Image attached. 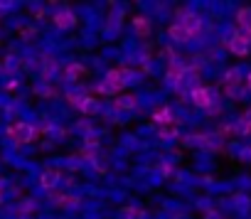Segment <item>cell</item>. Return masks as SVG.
Segmentation results:
<instances>
[{
  "label": "cell",
  "instance_id": "16",
  "mask_svg": "<svg viewBox=\"0 0 251 219\" xmlns=\"http://www.w3.org/2000/svg\"><path fill=\"white\" fill-rule=\"evenodd\" d=\"M249 126H251V111H246V114H244V119H241V128L246 131Z\"/></svg>",
  "mask_w": 251,
  "mask_h": 219
},
{
  "label": "cell",
  "instance_id": "3",
  "mask_svg": "<svg viewBox=\"0 0 251 219\" xmlns=\"http://www.w3.org/2000/svg\"><path fill=\"white\" fill-rule=\"evenodd\" d=\"M177 25H180L187 35H197V32H200V27H202V23H200V18H197L195 13H185V15H182V20H180Z\"/></svg>",
  "mask_w": 251,
  "mask_h": 219
},
{
  "label": "cell",
  "instance_id": "11",
  "mask_svg": "<svg viewBox=\"0 0 251 219\" xmlns=\"http://www.w3.org/2000/svg\"><path fill=\"white\" fill-rule=\"evenodd\" d=\"M76 106L81 108L84 114H94V111H96V101H94V98H89V96H86V98H81Z\"/></svg>",
  "mask_w": 251,
  "mask_h": 219
},
{
  "label": "cell",
  "instance_id": "9",
  "mask_svg": "<svg viewBox=\"0 0 251 219\" xmlns=\"http://www.w3.org/2000/svg\"><path fill=\"white\" fill-rule=\"evenodd\" d=\"M236 23H239V30L251 27V10H249V8H241V10L236 13Z\"/></svg>",
  "mask_w": 251,
  "mask_h": 219
},
{
  "label": "cell",
  "instance_id": "4",
  "mask_svg": "<svg viewBox=\"0 0 251 219\" xmlns=\"http://www.w3.org/2000/svg\"><path fill=\"white\" fill-rule=\"evenodd\" d=\"M54 25H57V30H69V27L76 25V15L72 10H59L54 15Z\"/></svg>",
  "mask_w": 251,
  "mask_h": 219
},
{
  "label": "cell",
  "instance_id": "6",
  "mask_svg": "<svg viewBox=\"0 0 251 219\" xmlns=\"http://www.w3.org/2000/svg\"><path fill=\"white\" fill-rule=\"evenodd\" d=\"M133 106H136V96H131V94H123V96L116 98V108H118V111H128V108H133Z\"/></svg>",
  "mask_w": 251,
  "mask_h": 219
},
{
  "label": "cell",
  "instance_id": "13",
  "mask_svg": "<svg viewBox=\"0 0 251 219\" xmlns=\"http://www.w3.org/2000/svg\"><path fill=\"white\" fill-rule=\"evenodd\" d=\"M52 199L57 204H64V207H74L76 204V197H62V195H52Z\"/></svg>",
  "mask_w": 251,
  "mask_h": 219
},
{
  "label": "cell",
  "instance_id": "14",
  "mask_svg": "<svg viewBox=\"0 0 251 219\" xmlns=\"http://www.w3.org/2000/svg\"><path fill=\"white\" fill-rule=\"evenodd\" d=\"M155 121H158V123H170V121H173V116H170L168 108H160V111L155 114Z\"/></svg>",
  "mask_w": 251,
  "mask_h": 219
},
{
  "label": "cell",
  "instance_id": "2",
  "mask_svg": "<svg viewBox=\"0 0 251 219\" xmlns=\"http://www.w3.org/2000/svg\"><path fill=\"white\" fill-rule=\"evenodd\" d=\"M8 133H10L18 143H30V141L35 138V126H30V123H20V126H13Z\"/></svg>",
  "mask_w": 251,
  "mask_h": 219
},
{
  "label": "cell",
  "instance_id": "5",
  "mask_svg": "<svg viewBox=\"0 0 251 219\" xmlns=\"http://www.w3.org/2000/svg\"><path fill=\"white\" fill-rule=\"evenodd\" d=\"M192 101H195V106H200V108H209L214 98H212L209 89H195V91H192Z\"/></svg>",
  "mask_w": 251,
  "mask_h": 219
},
{
  "label": "cell",
  "instance_id": "15",
  "mask_svg": "<svg viewBox=\"0 0 251 219\" xmlns=\"http://www.w3.org/2000/svg\"><path fill=\"white\" fill-rule=\"evenodd\" d=\"M79 74H81V67H79V64H69V67H67V76H69V79H74V76H79Z\"/></svg>",
  "mask_w": 251,
  "mask_h": 219
},
{
  "label": "cell",
  "instance_id": "17",
  "mask_svg": "<svg viewBox=\"0 0 251 219\" xmlns=\"http://www.w3.org/2000/svg\"><path fill=\"white\" fill-rule=\"evenodd\" d=\"M226 81H234V84H236V81H239V72H236V69L229 72V74H226Z\"/></svg>",
  "mask_w": 251,
  "mask_h": 219
},
{
  "label": "cell",
  "instance_id": "19",
  "mask_svg": "<svg viewBox=\"0 0 251 219\" xmlns=\"http://www.w3.org/2000/svg\"><path fill=\"white\" fill-rule=\"evenodd\" d=\"M0 202H3V195H0Z\"/></svg>",
  "mask_w": 251,
  "mask_h": 219
},
{
  "label": "cell",
  "instance_id": "7",
  "mask_svg": "<svg viewBox=\"0 0 251 219\" xmlns=\"http://www.w3.org/2000/svg\"><path fill=\"white\" fill-rule=\"evenodd\" d=\"M231 52H234V54H246V52H249V42H246L241 35H234V37H231Z\"/></svg>",
  "mask_w": 251,
  "mask_h": 219
},
{
  "label": "cell",
  "instance_id": "1",
  "mask_svg": "<svg viewBox=\"0 0 251 219\" xmlns=\"http://www.w3.org/2000/svg\"><path fill=\"white\" fill-rule=\"evenodd\" d=\"M118 89H123V76L118 72H108L106 79L99 84V91H103V94H116Z\"/></svg>",
  "mask_w": 251,
  "mask_h": 219
},
{
  "label": "cell",
  "instance_id": "12",
  "mask_svg": "<svg viewBox=\"0 0 251 219\" xmlns=\"http://www.w3.org/2000/svg\"><path fill=\"white\" fill-rule=\"evenodd\" d=\"M170 37H175V40H180V42H187L192 35H187L180 25H173V27H170Z\"/></svg>",
  "mask_w": 251,
  "mask_h": 219
},
{
  "label": "cell",
  "instance_id": "8",
  "mask_svg": "<svg viewBox=\"0 0 251 219\" xmlns=\"http://www.w3.org/2000/svg\"><path fill=\"white\" fill-rule=\"evenodd\" d=\"M57 180H59V172H57V170H47V172L40 177V182H42V187H45V190L57 187Z\"/></svg>",
  "mask_w": 251,
  "mask_h": 219
},
{
  "label": "cell",
  "instance_id": "10",
  "mask_svg": "<svg viewBox=\"0 0 251 219\" xmlns=\"http://www.w3.org/2000/svg\"><path fill=\"white\" fill-rule=\"evenodd\" d=\"M133 27H136L138 35H148V32H151V23H148L146 18H136V20H133Z\"/></svg>",
  "mask_w": 251,
  "mask_h": 219
},
{
  "label": "cell",
  "instance_id": "18",
  "mask_svg": "<svg viewBox=\"0 0 251 219\" xmlns=\"http://www.w3.org/2000/svg\"><path fill=\"white\" fill-rule=\"evenodd\" d=\"M246 84H249V89H251V74H249V76H246Z\"/></svg>",
  "mask_w": 251,
  "mask_h": 219
}]
</instances>
